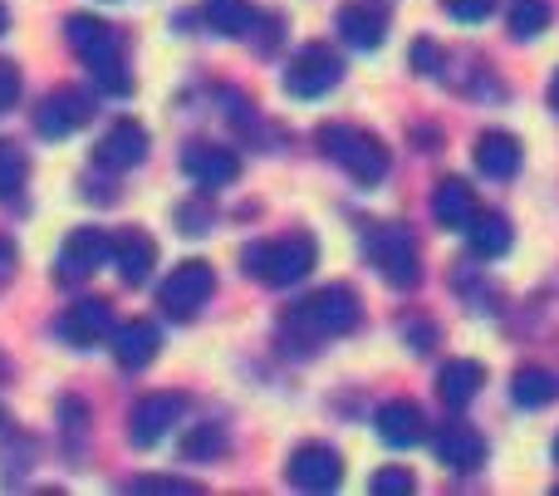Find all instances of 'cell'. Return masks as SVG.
Wrapping results in <instances>:
<instances>
[{"label":"cell","instance_id":"obj_1","mask_svg":"<svg viewBox=\"0 0 559 496\" xmlns=\"http://www.w3.org/2000/svg\"><path fill=\"white\" fill-rule=\"evenodd\" d=\"M69 49L94 69V79L108 88V94H128L133 79H128V59H123V35L114 25H104L98 15H69L64 20Z\"/></svg>","mask_w":559,"mask_h":496},{"label":"cell","instance_id":"obj_2","mask_svg":"<svg viewBox=\"0 0 559 496\" xmlns=\"http://www.w3.org/2000/svg\"><path fill=\"white\" fill-rule=\"evenodd\" d=\"M319 147H324L329 157H334L338 167H344L354 182L373 187L388 177V147L383 138L364 133V128H348V123H324L319 128Z\"/></svg>","mask_w":559,"mask_h":496},{"label":"cell","instance_id":"obj_3","mask_svg":"<svg viewBox=\"0 0 559 496\" xmlns=\"http://www.w3.org/2000/svg\"><path fill=\"white\" fill-rule=\"evenodd\" d=\"M314 241L309 236H285V241H261L246 246L241 265L255 275L261 285H299L309 271H314Z\"/></svg>","mask_w":559,"mask_h":496},{"label":"cell","instance_id":"obj_4","mask_svg":"<svg viewBox=\"0 0 559 496\" xmlns=\"http://www.w3.org/2000/svg\"><path fill=\"white\" fill-rule=\"evenodd\" d=\"M364 246H368V256H373V265L383 271L388 285L413 291V285L423 281V265H417V241H413V232H407V226H397V222L368 226Z\"/></svg>","mask_w":559,"mask_h":496},{"label":"cell","instance_id":"obj_5","mask_svg":"<svg viewBox=\"0 0 559 496\" xmlns=\"http://www.w3.org/2000/svg\"><path fill=\"white\" fill-rule=\"evenodd\" d=\"M358 315L364 310H358V295L348 285H324L309 300H299L289 320L305 334H348V330H358Z\"/></svg>","mask_w":559,"mask_h":496},{"label":"cell","instance_id":"obj_6","mask_svg":"<svg viewBox=\"0 0 559 496\" xmlns=\"http://www.w3.org/2000/svg\"><path fill=\"white\" fill-rule=\"evenodd\" d=\"M212 291H216V271H212V265H206V261H182L163 281L157 300H163V310L173 315V320H192V315L212 300Z\"/></svg>","mask_w":559,"mask_h":496},{"label":"cell","instance_id":"obj_7","mask_svg":"<svg viewBox=\"0 0 559 496\" xmlns=\"http://www.w3.org/2000/svg\"><path fill=\"white\" fill-rule=\"evenodd\" d=\"M338 79H344V64H338L334 49H329V45H309V49H299V55L289 59L285 94L289 98H324Z\"/></svg>","mask_w":559,"mask_h":496},{"label":"cell","instance_id":"obj_8","mask_svg":"<svg viewBox=\"0 0 559 496\" xmlns=\"http://www.w3.org/2000/svg\"><path fill=\"white\" fill-rule=\"evenodd\" d=\"M88 118H94V104H88V94H79V88H55V94H45L35 108V128L45 138L79 133Z\"/></svg>","mask_w":559,"mask_h":496},{"label":"cell","instance_id":"obj_9","mask_svg":"<svg viewBox=\"0 0 559 496\" xmlns=\"http://www.w3.org/2000/svg\"><path fill=\"white\" fill-rule=\"evenodd\" d=\"M187 399L182 393H147L143 403L133 409V418H128V438L138 442V448H153V442L167 438V428H177V418H182Z\"/></svg>","mask_w":559,"mask_h":496},{"label":"cell","instance_id":"obj_10","mask_svg":"<svg viewBox=\"0 0 559 496\" xmlns=\"http://www.w3.org/2000/svg\"><path fill=\"white\" fill-rule=\"evenodd\" d=\"M114 256V241H108L98 226H79V232L64 236V251H59V281H84L98 265Z\"/></svg>","mask_w":559,"mask_h":496},{"label":"cell","instance_id":"obj_11","mask_svg":"<svg viewBox=\"0 0 559 496\" xmlns=\"http://www.w3.org/2000/svg\"><path fill=\"white\" fill-rule=\"evenodd\" d=\"M182 173L192 177L197 187H231L241 177V157L222 143H192L182 153Z\"/></svg>","mask_w":559,"mask_h":496},{"label":"cell","instance_id":"obj_12","mask_svg":"<svg viewBox=\"0 0 559 496\" xmlns=\"http://www.w3.org/2000/svg\"><path fill=\"white\" fill-rule=\"evenodd\" d=\"M289 482H295L299 492H329L344 482V462H338L334 448L309 442V448H299L295 458H289Z\"/></svg>","mask_w":559,"mask_h":496},{"label":"cell","instance_id":"obj_13","mask_svg":"<svg viewBox=\"0 0 559 496\" xmlns=\"http://www.w3.org/2000/svg\"><path fill=\"white\" fill-rule=\"evenodd\" d=\"M94 157H98V167H108V173H128V167H138L147 157L143 123H133V118H118V123L108 128L104 138H98Z\"/></svg>","mask_w":559,"mask_h":496},{"label":"cell","instance_id":"obj_14","mask_svg":"<svg viewBox=\"0 0 559 496\" xmlns=\"http://www.w3.org/2000/svg\"><path fill=\"white\" fill-rule=\"evenodd\" d=\"M373 428H378V438L393 442V448H413V442H423L427 423H423V409H417V403L393 399V403H383V409H378Z\"/></svg>","mask_w":559,"mask_h":496},{"label":"cell","instance_id":"obj_15","mask_svg":"<svg viewBox=\"0 0 559 496\" xmlns=\"http://www.w3.org/2000/svg\"><path fill=\"white\" fill-rule=\"evenodd\" d=\"M157 344H163V334H157L153 320H128L114 330V359L123 369H143V364L157 359Z\"/></svg>","mask_w":559,"mask_h":496},{"label":"cell","instance_id":"obj_16","mask_svg":"<svg viewBox=\"0 0 559 496\" xmlns=\"http://www.w3.org/2000/svg\"><path fill=\"white\" fill-rule=\"evenodd\" d=\"M432 216L447 226V232H466V222L476 216V192L462 177H442L432 192Z\"/></svg>","mask_w":559,"mask_h":496},{"label":"cell","instance_id":"obj_17","mask_svg":"<svg viewBox=\"0 0 559 496\" xmlns=\"http://www.w3.org/2000/svg\"><path fill=\"white\" fill-rule=\"evenodd\" d=\"M108 324H114V310H108L104 300H79L74 310H64L59 334H64L69 344H79V350H88V344H98L108 334Z\"/></svg>","mask_w":559,"mask_h":496},{"label":"cell","instance_id":"obj_18","mask_svg":"<svg viewBox=\"0 0 559 496\" xmlns=\"http://www.w3.org/2000/svg\"><path fill=\"white\" fill-rule=\"evenodd\" d=\"M114 265H118V275H123V285H143L157 265V241L143 232H123L114 241Z\"/></svg>","mask_w":559,"mask_h":496},{"label":"cell","instance_id":"obj_19","mask_svg":"<svg viewBox=\"0 0 559 496\" xmlns=\"http://www.w3.org/2000/svg\"><path fill=\"white\" fill-rule=\"evenodd\" d=\"M432 448L442 458V468H452V472H476L486 462V442L476 428H442Z\"/></svg>","mask_w":559,"mask_h":496},{"label":"cell","instance_id":"obj_20","mask_svg":"<svg viewBox=\"0 0 559 496\" xmlns=\"http://www.w3.org/2000/svg\"><path fill=\"white\" fill-rule=\"evenodd\" d=\"M476 167L486 177H496V182H506V177L521 173V143L511 133H501V128H491V133L476 138Z\"/></svg>","mask_w":559,"mask_h":496},{"label":"cell","instance_id":"obj_21","mask_svg":"<svg viewBox=\"0 0 559 496\" xmlns=\"http://www.w3.org/2000/svg\"><path fill=\"white\" fill-rule=\"evenodd\" d=\"M481 383H486L481 364L476 359H452V364H442V374H437V399L452 403V409H466V403L481 393Z\"/></svg>","mask_w":559,"mask_h":496},{"label":"cell","instance_id":"obj_22","mask_svg":"<svg viewBox=\"0 0 559 496\" xmlns=\"http://www.w3.org/2000/svg\"><path fill=\"white\" fill-rule=\"evenodd\" d=\"M383 29H388V20H383V10H373V5H344L338 10V35H344L354 49H378L388 39Z\"/></svg>","mask_w":559,"mask_h":496},{"label":"cell","instance_id":"obj_23","mask_svg":"<svg viewBox=\"0 0 559 496\" xmlns=\"http://www.w3.org/2000/svg\"><path fill=\"white\" fill-rule=\"evenodd\" d=\"M466 241H472L476 256L496 261V256L511 251V222H506L501 212H476L472 222H466Z\"/></svg>","mask_w":559,"mask_h":496},{"label":"cell","instance_id":"obj_24","mask_svg":"<svg viewBox=\"0 0 559 496\" xmlns=\"http://www.w3.org/2000/svg\"><path fill=\"white\" fill-rule=\"evenodd\" d=\"M511 399L521 403V409H550L559 399V379L550 369H521L511 379Z\"/></svg>","mask_w":559,"mask_h":496},{"label":"cell","instance_id":"obj_25","mask_svg":"<svg viewBox=\"0 0 559 496\" xmlns=\"http://www.w3.org/2000/svg\"><path fill=\"white\" fill-rule=\"evenodd\" d=\"M206 25L222 29V35H246V29L255 25V10L251 0H206Z\"/></svg>","mask_w":559,"mask_h":496},{"label":"cell","instance_id":"obj_26","mask_svg":"<svg viewBox=\"0 0 559 496\" xmlns=\"http://www.w3.org/2000/svg\"><path fill=\"white\" fill-rule=\"evenodd\" d=\"M550 20H555L550 0H515L511 5V35L515 39H535V35L550 29Z\"/></svg>","mask_w":559,"mask_h":496},{"label":"cell","instance_id":"obj_27","mask_svg":"<svg viewBox=\"0 0 559 496\" xmlns=\"http://www.w3.org/2000/svg\"><path fill=\"white\" fill-rule=\"evenodd\" d=\"M25 173H29L25 153L15 143H0V202H15L20 187H25Z\"/></svg>","mask_w":559,"mask_h":496},{"label":"cell","instance_id":"obj_28","mask_svg":"<svg viewBox=\"0 0 559 496\" xmlns=\"http://www.w3.org/2000/svg\"><path fill=\"white\" fill-rule=\"evenodd\" d=\"M222 448H226V438L216 423H202V428H192L182 438V458H212V452H222Z\"/></svg>","mask_w":559,"mask_h":496},{"label":"cell","instance_id":"obj_29","mask_svg":"<svg viewBox=\"0 0 559 496\" xmlns=\"http://www.w3.org/2000/svg\"><path fill=\"white\" fill-rule=\"evenodd\" d=\"M368 492L373 496H407L413 492V472L407 468H378L373 482H368Z\"/></svg>","mask_w":559,"mask_h":496},{"label":"cell","instance_id":"obj_30","mask_svg":"<svg viewBox=\"0 0 559 496\" xmlns=\"http://www.w3.org/2000/svg\"><path fill=\"white\" fill-rule=\"evenodd\" d=\"M447 15H456L462 25H476V20H486L496 10V0H442Z\"/></svg>","mask_w":559,"mask_h":496},{"label":"cell","instance_id":"obj_31","mask_svg":"<svg viewBox=\"0 0 559 496\" xmlns=\"http://www.w3.org/2000/svg\"><path fill=\"white\" fill-rule=\"evenodd\" d=\"M413 69L417 74H442V49H437L432 39H417L413 45Z\"/></svg>","mask_w":559,"mask_h":496},{"label":"cell","instance_id":"obj_32","mask_svg":"<svg viewBox=\"0 0 559 496\" xmlns=\"http://www.w3.org/2000/svg\"><path fill=\"white\" fill-rule=\"evenodd\" d=\"M133 492H202V487L187 477H138Z\"/></svg>","mask_w":559,"mask_h":496},{"label":"cell","instance_id":"obj_33","mask_svg":"<svg viewBox=\"0 0 559 496\" xmlns=\"http://www.w3.org/2000/svg\"><path fill=\"white\" fill-rule=\"evenodd\" d=\"M20 98V69L10 59H0V108H10Z\"/></svg>","mask_w":559,"mask_h":496},{"label":"cell","instance_id":"obj_34","mask_svg":"<svg viewBox=\"0 0 559 496\" xmlns=\"http://www.w3.org/2000/svg\"><path fill=\"white\" fill-rule=\"evenodd\" d=\"M10 271H15V251H10V241H0V285L10 281Z\"/></svg>","mask_w":559,"mask_h":496},{"label":"cell","instance_id":"obj_35","mask_svg":"<svg viewBox=\"0 0 559 496\" xmlns=\"http://www.w3.org/2000/svg\"><path fill=\"white\" fill-rule=\"evenodd\" d=\"M550 104H555V114H559V74L550 79Z\"/></svg>","mask_w":559,"mask_h":496},{"label":"cell","instance_id":"obj_36","mask_svg":"<svg viewBox=\"0 0 559 496\" xmlns=\"http://www.w3.org/2000/svg\"><path fill=\"white\" fill-rule=\"evenodd\" d=\"M5 25H10V10H5V5H0V35H5Z\"/></svg>","mask_w":559,"mask_h":496},{"label":"cell","instance_id":"obj_37","mask_svg":"<svg viewBox=\"0 0 559 496\" xmlns=\"http://www.w3.org/2000/svg\"><path fill=\"white\" fill-rule=\"evenodd\" d=\"M555 458H559V438H555Z\"/></svg>","mask_w":559,"mask_h":496}]
</instances>
